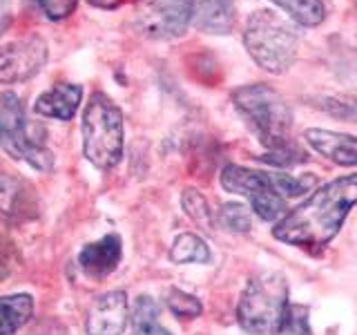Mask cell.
Listing matches in <instances>:
<instances>
[{"label":"cell","instance_id":"1","mask_svg":"<svg viewBox=\"0 0 357 335\" xmlns=\"http://www.w3.org/2000/svg\"><path fill=\"white\" fill-rule=\"evenodd\" d=\"M357 204V174L324 184L275 223L273 237L310 253L326 248Z\"/></svg>","mask_w":357,"mask_h":335},{"label":"cell","instance_id":"2","mask_svg":"<svg viewBox=\"0 0 357 335\" xmlns=\"http://www.w3.org/2000/svg\"><path fill=\"white\" fill-rule=\"evenodd\" d=\"M232 105L255 137L266 145V150L290 143L293 112L275 87L266 83L241 85L232 92Z\"/></svg>","mask_w":357,"mask_h":335},{"label":"cell","instance_id":"3","mask_svg":"<svg viewBox=\"0 0 357 335\" xmlns=\"http://www.w3.org/2000/svg\"><path fill=\"white\" fill-rule=\"evenodd\" d=\"M243 45L264 72L284 74L297 59L299 36L295 27L275 11L257 9L243 25Z\"/></svg>","mask_w":357,"mask_h":335},{"label":"cell","instance_id":"4","mask_svg":"<svg viewBox=\"0 0 357 335\" xmlns=\"http://www.w3.org/2000/svg\"><path fill=\"white\" fill-rule=\"evenodd\" d=\"M288 306L286 277L266 271L245 284L237 306V320L241 329L250 335H279L284 329Z\"/></svg>","mask_w":357,"mask_h":335},{"label":"cell","instance_id":"5","mask_svg":"<svg viewBox=\"0 0 357 335\" xmlns=\"http://www.w3.org/2000/svg\"><path fill=\"white\" fill-rule=\"evenodd\" d=\"M83 152L100 170L116 168L123 156V114L103 92L92 94L83 112Z\"/></svg>","mask_w":357,"mask_h":335},{"label":"cell","instance_id":"6","mask_svg":"<svg viewBox=\"0 0 357 335\" xmlns=\"http://www.w3.org/2000/svg\"><path fill=\"white\" fill-rule=\"evenodd\" d=\"M0 148L18 161H25L36 170L47 172L54 165L52 152L29 134L25 107L18 94H0Z\"/></svg>","mask_w":357,"mask_h":335},{"label":"cell","instance_id":"7","mask_svg":"<svg viewBox=\"0 0 357 335\" xmlns=\"http://www.w3.org/2000/svg\"><path fill=\"white\" fill-rule=\"evenodd\" d=\"M221 186L226 193L241 195L248 199L255 215L264 221H275L286 215V201L275 190L273 179L268 172L228 163L221 170Z\"/></svg>","mask_w":357,"mask_h":335},{"label":"cell","instance_id":"8","mask_svg":"<svg viewBox=\"0 0 357 335\" xmlns=\"http://www.w3.org/2000/svg\"><path fill=\"white\" fill-rule=\"evenodd\" d=\"M192 7L195 0H139L134 22L148 38H178L192 20Z\"/></svg>","mask_w":357,"mask_h":335},{"label":"cell","instance_id":"9","mask_svg":"<svg viewBox=\"0 0 357 335\" xmlns=\"http://www.w3.org/2000/svg\"><path fill=\"white\" fill-rule=\"evenodd\" d=\"M47 63V43L40 36H27L0 47V83L14 85L29 81Z\"/></svg>","mask_w":357,"mask_h":335},{"label":"cell","instance_id":"10","mask_svg":"<svg viewBox=\"0 0 357 335\" xmlns=\"http://www.w3.org/2000/svg\"><path fill=\"white\" fill-rule=\"evenodd\" d=\"M130 324V302L126 290L98 295L87 311V335H121Z\"/></svg>","mask_w":357,"mask_h":335},{"label":"cell","instance_id":"11","mask_svg":"<svg viewBox=\"0 0 357 335\" xmlns=\"http://www.w3.org/2000/svg\"><path fill=\"white\" fill-rule=\"evenodd\" d=\"M304 141L324 159L337 165H357V137L344 132H331L321 128H308Z\"/></svg>","mask_w":357,"mask_h":335},{"label":"cell","instance_id":"12","mask_svg":"<svg viewBox=\"0 0 357 335\" xmlns=\"http://www.w3.org/2000/svg\"><path fill=\"white\" fill-rule=\"evenodd\" d=\"M123 246L119 234H105L94 244H87L78 255V266L81 271L92 279L107 277L121 262Z\"/></svg>","mask_w":357,"mask_h":335},{"label":"cell","instance_id":"13","mask_svg":"<svg viewBox=\"0 0 357 335\" xmlns=\"http://www.w3.org/2000/svg\"><path fill=\"white\" fill-rule=\"evenodd\" d=\"M234 20H237L234 0H195L192 22L199 31L223 36L232 31Z\"/></svg>","mask_w":357,"mask_h":335},{"label":"cell","instance_id":"14","mask_svg":"<svg viewBox=\"0 0 357 335\" xmlns=\"http://www.w3.org/2000/svg\"><path fill=\"white\" fill-rule=\"evenodd\" d=\"M81 98H83V87L81 85L56 83L52 89L43 92L36 98V105H33V110H36L40 117L70 121L76 114L78 105H81Z\"/></svg>","mask_w":357,"mask_h":335},{"label":"cell","instance_id":"15","mask_svg":"<svg viewBox=\"0 0 357 335\" xmlns=\"http://www.w3.org/2000/svg\"><path fill=\"white\" fill-rule=\"evenodd\" d=\"M33 313L31 295L0 297V335H14L29 322Z\"/></svg>","mask_w":357,"mask_h":335},{"label":"cell","instance_id":"16","mask_svg":"<svg viewBox=\"0 0 357 335\" xmlns=\"http://www.w3.org/2000/svg\"><path fill=\"white\" fill-rule=\"evenodd\" d=\"M130 320H132L134 335H172L159 322V304L150 295L137 297Z\"/></svg>","mask_w":357,"mask_h":335},{"label":"cell","instance_id":"17","mask_svg":"<svg viewBox=\"0 0 357 335\" xmlns=\"http://www.w3.org/2000/svg\"><path fill=\"white\" fill-rule=\"evenodd\" d=\"M284 9L288 18L301 27H317L326 18V5L321 0H268Z\"/></svg>","mask_w":357,"mask_h":335},{"label":"cell","instance_id":"18","mask_svg":"<svg viewBox=\"0 0 357 335\" xmlns=\"http://www.w3.org/2000/svg\"><path fill=\"white\" fill-rule=\"evenodd\" d=\"M170 260L174 264H208L210 262V248L199 234L183 232V234H178L172 244Z\"/></svg>","mask_w":357,"mask_h":335},{"label":"cell","instance_id":"19","mask_svg":"<svg viewBox=\"0 0 357 335\" xmlns=\"http://www.w3.org/2000/svg\"><path fill=\"white\" fill-rule=\"evenodd\" d=\"M181 206L185 210V215L192 219L195 223H199L201 228L210 230L215 226V217H212V210H210V204L208 199L199 193L195 188H185L183 195H181Z\"/></svg>","mask_w":357,"mask_h":335},{"label":"cell","instance_id":"20","mask_svg":"<svg viewBox=\"0 0 357 335\" xmlns=\"http://www.w3.org/2000/svg\"><path fill=\"white\" fill-rule=\"evenodd\" d=\"M167 308H170L176 318L181 320H195L201 315V311H204V306H201V302L195 297L185 293V290L181 288H170L167 290Z\"/></svg>","mask_w":357,"mask_h":335},{"label":"cell","instance_id":"21","mask_svg":"<svg viewBox=\"0 0 357 335\" xmlns=\"http://www.w3.org/2000/svg\"><path fill=\"white\" fill-rule=\"evenodd\" d=\"M219 223L223 228H228L230 232H250L252 228V219H250V212L245 206L241 204H223L219 215H217Z\"/></svg>","mask_w":357,"mask_h":335},{"label":"cell","instance_id":"22","mask_svg":"<svg viewBox=\"0 0 357 335\" xmlns=\"http://www.w3.org/2000/svg\"><path fill=\"white\" fill-rule=\"evenodd\" d=\"M308 159L306 152L295 145L293 141L282 145V148H275V150H268L266 154L259 156V161L268 163V165H275V168H290V165H297V163H304Z\"/></svg>","mask_w":357,"mask_h":335},{"label":"cell","instance_id":"23","mask_svg":"<svg viewBox=\"0 0 357 335\" xmlns=\"http://www.w3.org/2000/svg\"><path fill=\"white\" fill-rule=\"evenodd\" d=\"M22 199V184L20 179L11 174H0V215H11L16 212Z\"/></svg>","mask_w":357,"mask_h":335},{"label":"cell","instance_id":"24","mask_svg":"<svg viewBox=\"0 0 357 335\" xmlns=\"http://www.w3.org/2000/svg\"><path fill=\"white\" fill-rule=\"evenodd\" d=\"M284 335H312L308 324V308L306 306H288L286 320H284Z\"/></svg>","mask_w":357,"mask_h":335},{"label":"cell","instance_id":"25","mask_svg":"<svg viewBox=\"0 0 357 335\" xmlns=\"http://www.w3.org/2000/svg\"><path fill=\"white\" fill-rule=\"evenodd\" d=\"M273 179V186L279 195L284 199L286 197H301L304 193H308V184L306 179H297V177H290V174H271Z\"/></svg>","mask_w":357,"mask_h":335},{"label":"cell","instance_id":"26","mask_svg":"<svg viewBox=\"0 0 357 335\" xmlns=\"http://www.w3.org/2000/svg\"><path fill=\"white\" fill-rule=\"evenodd\" d=\"M45 16L52 18V20H61L67 18L76 9L78 0H31Z\"/></svg>","mask_w":357,"mask_h":335},{"label":"cell","instance_id":"27","mask_svg":"<svg viewBox=\"0 0 357 335\" xmlns=\"http://www.w3.org/2000/svg\"><path fill=\"white\" fill-rule=\"evenodd\" d=\"M11 18H14V14H11V0H0V36L9 29Z\"/></svg>","mask_w":357,"mask_h":335},{"label":"cell","instance_id":"28","mask_svg":"<svg viewBox=\"0 0 357 335\" xmlns=\"http://www.w3.org/2000/svg\"><path fill=\"white\" fill-rule=\"evenodd\" d=\"M92 7H98V9H116L123 0H87Z\"/></svg>","mask_w":357,"mask_h":335}]
</instances>
